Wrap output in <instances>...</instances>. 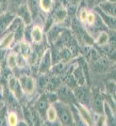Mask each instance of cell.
<instances>
[{
  "label": "cell",
  "mask_w": 116,
  "mask_h": 126,
  "mask_svg": "<svg viewBox=\"0 0 116 126\" xmlns=\"http://www.w3.org/2000/svg\"><path fill=\"white\" fill-rule=\"evenodd\" d=\"M108 1L111 2V3H115V1H116V0H108Z\"/></svg>",
  "instance_id": "cell-37"
},
{
  "label": "cell",
  "mask_w": 116,
  "mask_h": 126,
  "mask_svg": "<svg viewBox=\"0 0 116 126\" xmlns=\"http://www.w3.org/2000/svg\"><path fill=\"white\" fill-rule=\"evenodd\" d=\"M22 23H23V21H22V20L20 19L18 16H15V18L13 19V21L11 22V24H9V26L8 27L7 30H6L5 33L3 34H9V33H14V32L18 29V27H19Z\"/></svg>",
  "instance_id": "cell-24"
},
{
  "label": "cell",
  "mask_w": 116,
  "mask_h": 126,
  "mask_svg": "<svg viewBox=\"0 0 116 126\" xmlns=\"http://www.w3.org/2000/svg\"><path fill=\"white\" fill-rule=\"evenodd\" d=\"M52 16V19H53L54 23L56 24H60L62 22L66 21V19L68 17L67 15V11L62 6H58V7L55 8L54 11H53V15Z\"/></svg>",
  "instance_id": "cell-14"
},
{
  "label": "cell",
  "mask_w": 116,
  "mask_h": 126,
  "mask_svg": "<svg viewBox=\"0 0 116 126\" xmlns=\"http://www.w3.org/2000/svg\"><path fill=\"white\" fill-rule=\"evenodd\" d=\"M54 0H40V9L45 13H50L53 9Z\"/></svg>",
  "instance_id": "cell-23"
},
{
  "label": "cell",
  "mask_w": 116,
  "mask_h": 126,
  "mask_svg": "<svg viewBox=\"0 0 116 126\" xmlns=\"http://www.w3.org/2000/svg\"><path fill=\"white\" fill-rule=\"evenodd\" d=\"M22 4V0H10L9 7H12L14 9V13H16V10L20 5ZM16 15V14H15Z\"/></svg>",
  "instance_id": "cell-33"
},
{
  "label": "cell",
  "mask_w": 116,
  "mask_h": 126,
  "mask_svg": "<svg viewBox=\"0 0 116 126\" xmlns=\"http://www.w3.org/2000/svg\"><path fill=\"white\" fill-rule=\"evenodd\" d=\"M93 11L101 18L102 21L104 23L107 28H109L110 30H115V26H116L115 17H112V16H109L106 15L105 13H103L97 5L93 7Z\"/></svg>",
  "instance_id": "cell-12"
},
{
  "label": "cell",
  "mask_w": 116,
  "mask_h": 126,
  "mask_svg": "<svg viewBox=\"0 0 116 126\" xmlns=\"http://www.w3.org/2000/svg\"><path fill=\"white\" fill-rule=\"evenodd\" d=\"M97 6L106 15L112 16V17H115V3L105 1L98 4Z\"/></svg>",
  "instance_id": "cell-17"
},
{
  "label": "cell",
  "mask_w": 116,
  "mask_h": 126,
  "mask_svg": "<svg viewBox=\"0 0 116 126\" xmlns=\"http://www.w3.org/2000/svg\"><path fill=\"white\" fill-rule=\"evenodd\" d=\"M3 37L0 40V49H7L14 43V33L3 34Z\"/></svg>",
  "instance_id": "cell-21"
},
{
  "label": "cell",
  "mask_w": 116,
  "mask_h": 126,
  "mask_svg": "<svg viewBox=\"0 0 116 126\" xmlns=\"http://www.w3.org/2000/svg\"><path fill=\"white\" fill-rule=\"evenodd\" d=\"M110 34H109V40H108V46L110 48L115 49L116 46V36H115V30H110Z\"/></svg>",
  "instance_id": "cell-29"
},
{
  "label": "cell",
  "mask_w": 116,
  "mask_h": 126,
  "mask_svg": "<svg viewBox=\"0 0 116 126\" xmlns=\"http://www.w3.org/2000/svg\"><path fill=\"white\" fill-rule=\"evenodd\" d=\"M0 75H1V64H0Z\"/></svg>",
  "instance_id": "cell-38"
},
{
  "label": "cell",
  "mask_w": 116,
  "mask_h": 126,
  "mask_svg": "<svg viewBox=\"0 0 116 126\" xmlns=\"http://www.w3.org/2000/svg\"><path fill=\"white\" fill-rule=\"evenodd\" d=\"M56 94L57 96V99L61 102L68 105H72L77 103L76 97L74 96L72 88L67 86L65 83H62L59 88L56 90Z\"/></svg>",
  "instance_id": "cell-3"
},
{
  "label": "cell",
  "mask_w": 116,
  "mask_h": 126,
  "mask_svg": "<svg viewBox=\"0 0 116 126\" xmlns=\"http://www.w3.org/2000/svg\"><path fill=\"white\" fill-rule=\"evenodd\" d=\"M72 74L74 76L75 79H76L77 85H80V86L87 85L86 78H85V76L83 74V70L80 67V66H77L76 68H72Z\"/></svg>",
  "instance_id": "cell-19"
},
{
  "label": "cell",
  "mask_w": 116,
  "mask_h": 126,
  "mask_svg": "<svg viewBox=\"0 0 116 126\" xmlns=\"http://www.w3.org/2000/svg\"><path fill=\"white\" fill-rule=\"evenodd\" d=\"M16 16L19 18L20 19L23 21V23L25 25H30L32 24L33 21V18H32L31 13H30V9H28L27 5L25 3H22L19 8L16 10Z\"/></svg>",
  "instance_id": "cell-10"
},
{
  "label": "cell",
  "mask_w": 116,
  "mask_h": 126,
  "mask_svg": "<svg viewBox=\"0 0 116 126\" xmlns=\"http://www.w3.org/2000/svg\"><path fill=\"white\" fill-rule=\"evenodd\" d=\"M74 93V96L76 97L77 103L85 105L87 107H90L91 101V91L89 90L87 85H77L72 89Z\"/></svg>",
  "instance_id": "cell-4"
},
{
  "label": "cell",
  "mask_w": 116,
  "mask_h": 126,
  "mask_svg": "<svg viewBox=\"0 0 116 126\" xmlns=\"http://www.w3.org/2000/svg\"><path fill=\"white\" fill-rule=\"evenodd\" d=\"M50 104V103L49 102V99L47 97L46 93H44L41 96L39 97L37 102L35 103V106L34 109L38 112V113L40 114V116L41 117V119H45L46 118V112L47 110V108L49 105Z\"/></svg>",
  "instance_id": "cell-11"
},
{
  "label": "cell",
  "mask_w": 116,
  "mask_h": 126,
  "mask_svg": "<svg viewBox=\"0 0 116 126\" xmlns=\"http://www.w3.org/2000/svg\"><path fill=\"white\" fill-rule=\"evenodd\" d=\"M74 106L77 109L79 116L82 119L85 125H93L94 124V118L89 110V107H87L78 103H74Z\"/></svg>",
  "instance_id": "cell-7"
},
{
  "label": "cell",
  "mask_w": 116,
  "mask_h": 126,
  "mask_svg": "<svg viewBox=\"0 0 116 126\" xmlns=\"http://www.w3.org/2000/svg\"><path fill=\"white\" fill-rule=\"evenodd\" d=\"M53 104L56 109L57 119L61 125L65 126L75 125L71 105L66 104V103L61 102L59 100L53 103Z\"/></svg>",
  "instance_id": "cell-1"
},
{
  "label": "cell",
  "mask_w": 116,
  "mask_h": 126,
  "mask_svg": "<svg viewBox=\"0 0 116 126\" xmlns=\"http://www.w3.org/2000/svg\"><path fill=\"white\" fill-rule=\"evenodd\" d=\"M15 14L11 13L9 11H6L4 13L0 14V37L3 35V34L5 33L8 27L15 18Z\"/></svg>",
  "instance_id": "cell-9"
},
{
  "label": "cell",
  "mask_w": 116,
  "mask_h": 126,
  "mask_svg": "<svg viewBox=\"0 0 116 126\" xmlns=\"http://www.w3.org/2000/svg\"><path fill=\"white\" fill-rule=\"evenodd\" d=\"M105 1H108V0H95V5H98L99 3H103V2H105Z\"/></svg>",
  "instance_id": "cell-35"
},
{
  "label": "cell",
  "mask_w": 116,
  "mask_h": 126,
  "mask_svg": "<svg viewBox=\"0 0 116 126\" xmlns=\"http://www.w3.org/2000/svg\"><path fill=\"white\" fill-rule=\"evenodd\" d=\"M19 49H20V55L23 56L24 58L29 57L31 54V51H30V46L29 43L25 41H21L19 42Z\"/></svg>",
  "instance_id": "cell-25"
},
{
  "label": "cell",
  "mask_w": 116,
  "mask_h": 126,
  "mask_svg": "<svg viewBox=\"0 0 116 126\" xmlns=\"http://www.w3.org/2000/svg\"><path fill=\"white\" fill-rule=\"evenodd\" d=\"M52 58H51V51L50 50H46L41 56L40 64H39V72L40 74H46L50 72L52 67Z\"/></svg>",
  "instance_id": "cell-8"
},
{
  "label": "cell",
  "mask_w": 116,
  "mask_h": 126,
  "mask_svg": "<svg viewBox=\"0 0 116 126\" xmlns=\"http://www.w3.org/2000/svg\"><path fill=\"white\" fill-rule=\"evenodd\" d=\"M24 3L27 5L28 9H30L33 20L35 19L39 16V14H40V0H26Z\"/></svg>",
  "instance_id": "cell-15"
},
{
  "label": "cell",
  "mask_w": 116,
  "mask_h": 126,
  "mask_svg": "<svg viewBox=\"0 0 116 126\" xmlns=\"http://www.w3.org/2000/svg\"><path fill=\"white\" fill-rule=\"evenodd\" d=\"M24 29H25V24L22 23L18 27V29L14 32V42L15 43H19L24 40Z\"/></svg>",
  "instance_id": "cell-22"
},
{
  "label": "cell",
  "mask_w": 116,
  "mask_h": 126,
  "mask_svg": "<svg viewBox=\"0 0 116 126\" xmlns=\"http://www.w3.org/2000/svg\"><path fill=\"white\" fill-rule=\"evenodd\" d=\"M46 121L49 123H56L57 121V113L53 103H50L47 108V110L46 112Z\"/></svg>",
  "instance_id": "cell-18"
},
{
  "label": "cell",
  "mask_w": 116,
  "mask_h": 126,
  "mask_svg": "<svg viewBox=\"0 0 116 126\" xmlns=\"http://www.w3.org/2000/svg\"><path fill=\"white\" fill-rule=\"evenodd\" d=\"M8 88L9 91L12 93L16 100H19L23 96V91L19 82V79L14 75H10L8 78Z\"/></svg>",
  "instance_id": "cell-6"
},
{
  "label": "cell",
  "mask_w": 116,
  "mask_h": 126,
  "mask_svg": "<svg viewBox=\"0 0 116 126\" xmlns=\"http://www.w3.org/2000/svg\"><path fill=\"white\" fill-rule=\"evenodd\" d=\"M3 104L2 103V102H1V100H0V111H1V109H3Z\"/></svg>",
  "instance_id": "cell-36"
},
{
  "label": "cell",
  "mask_w": 116,
  "mask_h": 126,
  "mask_svg": "<svg viewBox=\"0 0 116 126\" xmlns=\"http://www.w3.org/2000/svg\"><path fill=\"white\" fill-rule=\"evenodd\" d=\"M22 91L26 95H32L36 88V81L34 78L27 74H22L18 78Z\"/></svg>",
  "instance_id": "cell-5"
},
{
  "label": "cell",
  "mask_w": 116,
  "mask_h": 126,
  "mask_svg": "<svg viewBox=\"0 0 116 126\" xmlns=\"http://www.w3.org/2000/svg\"><path fill=\"white\" fill-rule=\"evenodd\" d=\"M43 40V30L38 24L32 26L31 29V41L34 44H39Z\"/></svg>",
  "instance_id": "cell-16"
},
{
  "label": "cell",
  "mask_w": 116,
  "mask_h": 126,
  "mask_svg": "<svg viewBox=\"0 0 116 126\" xmlns=\"http://www.w3.org/2000/svg\"><path fill=\"white\" fill-rule=\"evenodd\" d=\"M9 3L10 0H0V14L9 10Z\"/></svg>",
  "instance_id": "cell-32"
},
{
  "label": "cell",
  "mask_w": 116,
  "mask_h": 126,
  "mask_svg": "<svg viewBox=\"0 0 116 126\" xmlns=\"http://www.w3.org/2000/svg\"><path fill=\"white\" fill-rule=\"evenodd\" d=\"M109 40V34L106 31H99L97 34L96 38L94 39V43L99 46H104L108 44Z\"/></svg>",
  "instance_id": "cell-20"
},
{
  "label": "cell",
  "mask_w": 116,
  "mask_h": 126,
  "mask_svg": "<svg viewBox=\"0 0 116 126\" xmlns=\"http://www.w3.org/2000/svg\"><path fill=\"white\" fill-rule=\"evenodd\" d=\"M95 19H96V14H95V12L89 11L85 24H86L87 25H88V26L93 25V23H94V21H95Z\"/></svg>",
  "instance_id": "cell-31"
},
{
  "label": "cell",
  "mask_w": 116,
  "mask_h": 126,
  "mask_svg": "<svg viewBox=\"0 0 116 126\" xmlns=\"http://www.w3.org/2000/svg\"><path fill=\"white\" fill-rule=\"evenodd\" d=\"M88 12L89 11L87 7H81L79 9H77V18L82 24H85V22H86Z\"/></svg>",
  "instance_id": "cell-26"
},
{
  "label": "cell",
  "mask_w": 116,
  "mask_h": 126,
  "mask_svg": "<svg viewBox=\"0 0 116 126\" xmlns=\"http://www.w3.org/2000/svg\"><path fill=\"white\" fill-rule=\"evenodd\" d=\"M19 124L18 115L15 111H10L7 114V125L10 126H15Z\"/></svg>",
  "instance_id": "cell-27"
},
{
  "label": "cell",
  "mask_w": 116,
  "mask_h": 126,
  "mask_svg": "<svg viewBox=\"0 0 116 126\" xmlns=\"http://www.w3.org/2000/svg\"><path fill=\"white\" fill-rule=\"evenodd\" d=\"M104 101V96L99 88H95L93 91H91L90 107L92 108L93 113H95L98 115L103 114Z\"/></svg>",
  "instance_id": "cell-2"
},
{
  "label": "cell",
  "mask_w": 116,
  "mask_h": 126,
  "mask_svg": "<svg viewBox=\"0 0 116 126\" xmlns=\"http://www.w3.org/2000/svg\"><path fill=\"white\" fill-rule=\"evenodd\" d=\"M31 24L30 25H25V29H24V40L25 42L29 43V42L31 41V29H32Z\"/></svg>",
  "instance_id": "cell-30"
},
{
  "label": "cell",
  "mask_w": 116,
  "mask_h": 126,
  "mask_svg": "<svg viewBox=\"0 0 116 126\" xmlns=\"http://www.w3.org/2000/svg\"><path fill=\"white\" fill-rule=\"evenodd\" d=\"M6 63L9 69H15L17 66V59L15 53H10L6 57Z\"/></svg>",
  "instance_id": "cell-28"
},
{
  "label": "cell",
  "mask_w": 116,
  "mask_h": 126,
  "mask_svg": "<svg viewBox=\"0 0 116 126\" xmlns=\"http://www.w3.org/2000/svg\"><path fill=\"white\" fill-rule=\"evenodd\" d=\"M85 3H86V7L87 9H93L95 5V0H84Z\"/></svg>",
  "instance_id": "cell-34"
},
{
  "label": "cell",
  "mask_w": 116,
  "mask_h": 126,
  "mask_svg": "<svg viewBox=\"0 0 116 126\" xmlns=\"http://www.w3.org/2000/svg\"><path fill=\"white\" fill-rule=\"evenodd\" d=\"M62 84V81L61 77L59 76V75L53 74V76H51L48 79L45 89L46 90V92L56 93V90H57L59 88V87Z\"/></svg>",
  "instance_id": "cell-13"
}]
</instances>
